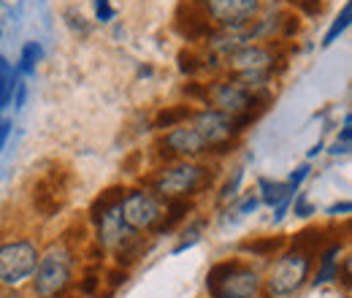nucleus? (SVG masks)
Instances as JSON below:
<instances>
[{
  "label": "nucleus",
  "instance_id": "1",
  "mask_svg": "<svg viewBox=\"0 0 352 298\" xmlns=\"http://www.w3.org/2000/svg\"><path fill=\"white\" fill-rule=\"evenodd\" d=\"M214 169L198 160H174L166 163L149 176V190H155L160 198H192L212 187Z\"/></svg>",
  "mask_w": 352,
  "mask_h": 298
},
{
  "label": "nucleus",
  "instance_id": "2",
  "mask_svg": "<svg viewBox=\"0 0 352 298\" xmlns=\"http://www.w3.org/2000/svg\"><path fill=\"white\" fill-rule=\"evenodd\" d=\"M206 290L212 298H258L263 282L244 260H222L206 274Z\"/></svg>",
  "mask_w": 352,
  "mask_h": 298
},
{
  "label": "nucleus",
  "instance_id": "3",
  "mask_svg": "<svg viewBox=\"0 0 352 298\" xmlns=\"http://www.w3.org/2000/svg\"><path fill=\"white\" fill-rule=\"evenodd\" d=\"M33 277V290L38 298L63 296L74 277V253L65 244H52L44 255H38Z\"/></svg>",
  "mask_w": 352,
  "mask_h": 298
},
{
  "label": "nucleus",
  "instance_id": "4",
  "mask_svg": "<svg viewBox=\"0 0 352 298\" xmlns=\"http://www.w3.org/2000/svg\"><path fill=\"white\" fill-rule=\"evenodd\" d=\"M309 271H311V255L304 250H282L276 263L268 271L265 279V290L271 298H287L296 290H301L307 285Z\"/></svg>",
  "mask_w": 352,
  "mask_h": 298
},
{
  "label": "nucleus",
  "instance_id": "5",
  "mask_svg": "<svg viewBox=\"0 0 352 298\" xmlns=\"http://www.w3.org/2000/svg\"><path fill=\"white\" fill-rule=\"evenodd\" d=\"M163 209H166V198H160L149 187L125 190V195L120 201V217L135 233H144V231L152 233L157 228V222L163 220Z\"/></svg>",
  "mask_w": 352,
  "mask_h": 298
},
{
  "label": "nucleus",
  "instance_id": "6",
  "mask_svg": "<svg viewBox=\"0 0 352 298\" xmlns=\"http://www.w3.org/2000/svg\"><path fill=\"white\" fill-rule=\"evenodd\" d=\"M38 247L30 239H11L0 244V282L19 285L33 277L38 263Z\"/></svg>",
  "mask_w": 352,
  "mask_h": 298
},
{
  "label": "nucleus",
  "instance_id": "7",
  "mask_svg": "<svg viewBox=\"0 0 352 298\" xmlns=\"http://www.w3.org/2000/svg\"><path fill=\"white\" fill-rule=\"evenodd\" d=\"M71 182H74L71 171L60 163H52V169L33 184V209L41 217L60 214L63 204H65V195L71 190Z\"/></svg>",
  "mask_w": 352,
  "mask_h": 298
},
{
  "label": "nucleus",
  "instance_id": "8",
  "mask_svg": "<svg viewBox=\"0 0 352 298\" xmlns=\"http://www.w3.org/2000/svg\"><path fill=\"white\" fill-rule=\"evenodd\" d=\"M190 125L198 130V136L206 141L209 152H214V155L228 152L239 138V130L233 125V120L217 109H209V106L204 111H192Z\"/></svg>",
  "mask_w": 352,
  "mask_h": 298
},
{
  "label": "nucleus",
  "instance_id": "9",
  "mask_svg": "<svg viewBox=\"0 0 352 298\" xmlns=\"http://www.w3.org/2000/svg\"><path fill=\"white\" fill-rule=\"evenodd\" d=\"M157 152H160V158L166 163H174V160H195L201 155H209V147L187 120L184 125L166 130L157 138Z\"/></svg>",
  "mask_w": 352,
  "mask_h": 298
},
{
  "label": "nucleus",
  "instance_id": "10",
  "mask_svg": "<svg viewBox=\"0 0 352 298\" xmlns=\"http://www.w3.org/2000/svg\"><path fill=\"white\" fill-rule=\"evenodd\" d=\"M198 3L204 6L212 25L228 28V30L250 25L261 11L258 0H198Z\"/></svg>",
  "mask_w": 352,
  "mask_h": 298
},
{
  "label": "nucleus",
  "instance_id": "11",
  "mask_svg": "<svg viewBox=\"0 0 352 298\" xmlns=\"http://www.w3.org/2000/svg\"><path fill=\"white\" fill-rule=\"evenodd\" d=\"M174 28L187 41H206L214 33V28H212V22H209V17L198 0H182L179 3Z\"/></svg>",
  "mask_w": 352,
  "mask_h": 298
},
{
  "label": "nucleus",
  "instance_id": "12",
  "mask_svg": "<svg viewBox=\"0 0 352 298\" xmlns=\"http://www.w3.org/2000/svg\"><path fill=\"white\" fill-rule=\"evenodd\" d=\"M296 187L293 184H287V182H276V179H268V176H261L258 179V201H263L268 206H274L276 209V220H282L285 212H287V206H290V201L296 198Z\"/></svg>",
  "mask_w": 352,
  "mask_h": 298
},
{
  "label": "nucleus",
  "instance_id": "13",
  "mask_svg": "<svg viewBox=\"0 0 352 298\" xmlns=\"http://www.w3.org/2000/svg\"><path fill=\"white\" fill-rule=\"evenodd\" d=\"M192 212V204L187 198H166V209H163V220L157 222V228L152 231L155 236H163V233H171L179 222L187 220V214Z\"/></svg>",
  "mask_w": 352,
  "mask_h": 298
},
{
  "label": "nucleus",
  "instance_id": "14",
  "mask_svg": "<svg viewBox=\"0 0 352 298\" xmlns=\"http://www.w3.org/2000/svg\"><path fill=\"white\" fill-rule=\"evenodd\" d=\"M285 247H287V239L282 233H276V236H255V239L241 242V253H250V255L258 257L279 255Z\"/></svg>",
  "mask_w": 352,
  "mask_h": 298
},
{
  "label": "nucleus",
  "instance_id": "15",
  "mask_svg": "<svg viewBox=\"0 0 352 298\" xmlns=\"http://www.w3.org/2000/svg\"><path fill=\"white\" fill-rule=\"evenodd\" d=\"M192 106L190 103H176V106H166V109H160L157 111V117H155V123H152V128L160 130V133H166V130L176 128V125H184L190 117H192Z\"/></svg>",
  "mask_w": 352,
  "mask_h": 298
},
{
  "label": "nucleus",
  "instance_id": "16",
  "mask_svg": "<svg viewBox=\"0 0 352 298\" xmlns=\"http://www.w3.org/2000/svg\"><path fill=\"white\" fill-rule=\"evenodd\" d=\"M339 253H342L339 244H331V247L320 250V268H317L314 285H322V282H331V279L339 277Z\"/></svg>",
  "mask_w": 352,
  "mask_h": 298
},
{
  "label": "nucleus",
  "instance_id": "17",
  "mask_svg": "<svg viewBox=\"0 0 352 298\" xmlns=\"http://www.w3.org/2000/svg\"><path fill=\"white\" fill-rule=\"evenodd\" d=\"M16 85H19L16 82V68L6 57H0V109L11 103V98L16 92Z\"/></svg>",
  "mask_w": 352,
  "mask_h": 298
},
{
  "label": "nucleus",
  "instance_id": "18",
  "mask_svg": "<svg viewBox=\"0 0 352 298\" xmlns=\"http://www.w3.org/2000/svg\"><path fill=\"white\" fill-rule=\"evenodd\" d=\"M122 195H125V187H122V184H114V187H109L106 193H100V195L92 201V206H89V220H95L98 214H103L106 209L117 206V204L122 201Z\"/></svg>",
  "mask_w": 352,
  "mask_h": 298
},
{
  "label": "nucleus",
  "instance_id": "19",
  "mask_svg": "<svg viewBox=\"0 0 352 298\" xmlns=\"http://www.w3.org/2000/svg\"><path fill=\"white\" fill-rule=\"evenodd\" d=\"M41 57H44V46L41 41H28L22 46V54H19V74H33V68H36V63H41Z\"/></svg>",
  "mask_w": 352,
  "mask_h": 298
},
{
  "label": "nucleus",
  "instance_id": "20",
  "mask_svg": "<svg viewBox=\"0 0 352 298\" xmlns=\"http://www.w3.org/2000/svg\"><path fill=\"white\" fill-rule=\"evenodd\" d=\"M350 17H352V6L347 3V6L342 8V14L333 19V25L328 28V33H325V39H322V46H333V43L339 41V36L350 28Z\"/></svg>",
  "mask_w": 352,
  "mask_h": 298
},
{
  "label": "nucleus",
  "instance_id": "21",
  "mask_svg": "<svg viewBox=\"0 0 352 298\" xmlns=\"http://www.w3.org/2000/svg\"><path fill=\"white\" fill-rule=\"evenodd\" d=\"M179 71L184 76H195L198 71H206V57H198L192 49H182L179 52Z\"/></svg>",
  "mask_w": 352,
  "mask_h": 298
},
{
  "label": "nucleus",
  "instance_id": "22",
  "mask_svg": "<svg viewBox=\"0 0 352 298\" xmlns=\"http://www.w3.org/2000/svg\"><path fill=\"white\" fill-rule=\"evenodd\" d=\"M350 125H352V120H350V114H347V117H344V128H342V136L333 141V149H331L333 155H339V152H342V155H347V152L352 149V130H350Z\"/></svg>",
  "mask_w": 352,
  "mask_h": 298
},
{
  "label": "nucleus",
  "instance_id": "23",
  "mask_svg": "<svg viewBox=\"0 0 352 298\" xmlns=\"http://www.w3.org/2000/svg\"><path fill=\"white\" fill-rule=\"evenodd\" d=\"M241 179H244V171L236 169L233 171V179H228V184L222 187L220 193V204H228V201H236V195H239V184H241Z\"/></svg>",
  "mask_w": 352,
  "mask_h": 298
},
{
  "label": "nucleus",
  "instance_id": "24",
  "mask_svg": "<svg viewBox=\"0 0 352 298\" xmlns=\"http://www.w3.org/2000/svg\"><path fill=\"white\" fill-rule=\"evenodd\" d=\"M201 228H204V222H192V225H190V228H187V231L182 233L184 239H182V242L176 244V247H174V253H184L187 247H192V244L198 242V236H201Z\"/></svg>",
  "mask_w": 352,
  "mask_h": 298
},
{
  "label": "nucleus",
  "instance_id": "25",
  "mask_svg": "<svg viewBox=\"0 0 352 298\" xmlns=\"http://www.w3.org/2000/svg\"><path fill=\"white\" fill-rule=\"evenodd\" d=\"M258 195L255 193H250V195H244L241 201H236V206H233V214L236 217H247V214H252L255 209H258Z\"/></svg>",
  "mask_w": 352,
  "mask_h": 298
},
{
  "label": "nucleus",
  "instance_id": "26",
  "mask_svg": "<svg viewBox=\"0 0 352 298\" xmlns=\"http://www.w3.org/2000/svg\"><path fill=\"white\" fill-rule=\"evenodd\" d=\"M92 3H95V14H98L100 22H111L114 19V8H111L109 0H92Z\"/></svg>",
  "mask_w": 352,
  "mask_h": 298
},
{
  "label": "nucleus",
  "instance_id": "27",
  "mask_svg": "<svg viewBox=\"0 0 352 298\" xmlns=\"http://www.w3.org/2000/svg\"><path fill=\"white\" fill-rule=\"evenodd\" d=\"M0 8H3L8 17H19L22 8H25V0H0Z\"/></svg>",
  "mask_w": 352,
  "mask_h": 298
},
{
  "label": "nucleus",
  "instance_id": "28",
  "mask_svg": "<svg viewBox=\"0 0 352 298\" xmlns=\"http://www.w3.org/2000/svg\"><path fill=\"white\" fill-rule=\"evenodd\" d=\"M307 176H309V166H307V163H304V166H298V169H296V171H293V173H290V179H287V184H293V187L298 190V187H301V182H304Z\"/></svg>",
  "mask_w": 352,
  "mask_h": 298
},
{
  "label": "nucleus",
  "instance_id": "29",
  "mask_svg": "<svg viewBox=\"0 0 352 298\" xmlns=\"http://www.w3.org/2000/svg\"><path fill=\"white\" fill-rule=\"evenodd\" d=\"M98 285H100V277H98V274H87V277H85V282H82V293L92 296Z\"/></svg>",
  "mask_w": 352,
  "mask_h": 298
},
{
  "label": "nucleus",
  "instance_id": "30",
  "mask_svg": "<svg viewBox=\"0 0 352 298\" xmlns=\"http://www.w3.org/2000/svg\"><path fill=\"white\" fill-rule=\"evenodd\" d=\"M296 214H298V217H309V214H314V209L309 206L307 198H304V195H301V198L296 201Z\"/></svg>",
  "mask_w": 352,
  "mask_h": 298
},
{
  "label": "nucleus",
  "instance_id": "31",
  "mask_svg": "<svg viewBox=\"0 0 352 298\" xmlns=\"http://www.w3.org/2000/svg\"><path fill=\"white\" fill-rule=\"evenodd\" d=\"M298 6H301L307 14H320V3H317V0H298Z\"/></svg>",
  "mask_w": 352,
  "mask_h": 298
},
{
  "label": "nucleus",
  "instance_id": "32",
  "mask_svg": "<svg viewBox=\"0 0 352 298\" xmlns=\"http://www.w3.org/2000/svg\"><path fill=\"white\" fill-rule=\"evenodd\" d=\"M8 133H11V123L0 120V149L6 147V138H8Z\"/></svg>",
  "mask_w": 352,
  "mask_h": 298
},
{
  "label": "nucleus",
  "instance_id": "33",
  "mask_svg": "<svg viewBox=\"0 0 352 298\" xmlns=\"http://www.w3.org/2000/svg\"><path fill=\"white\" fill-rule=\"evenodd\" d=\"M339 212H350V204L344 201V204H336V206H331V209H328V214H333V217H336Z\"/></svg>",
  "mask_w": 352,
  "mask_h": 298
},
{
  "label": "nucleus",
  "instance_id": "34",
  "mask_svg": "<svg viewBox=\"0 0 352 298\" xmlns=\"http://www.w3.org/2000/svg\"><path fill=\"white\" fill-rule=\"evenodd\" d=\"M287 3H298V0H287Z\"/></svg>",
  "mask_w": 352,
  "mask_h": 298
},
{
  "label": "nucleus",
  "instance_id": "35",
  "mask_svg": "<svg viewBox=\"0 0 352 298\" xmlns=\"http://www.w3.org/2000/svg\"><path fill=\"white\" fill-rule=\"evenodd\" d=\"M0 36H3V30H0Z\"/></svg>",
  "mask_w": 352,
  "mask_h": 298
}]
</instances>
